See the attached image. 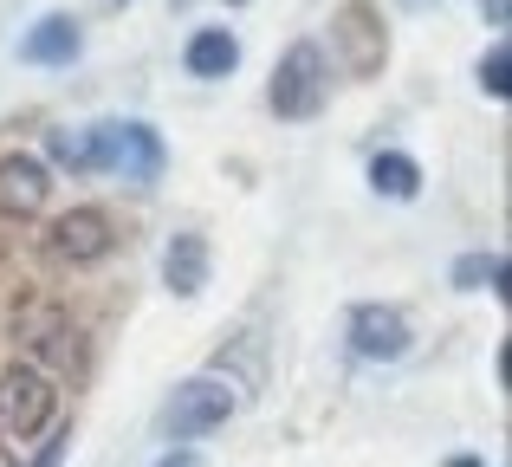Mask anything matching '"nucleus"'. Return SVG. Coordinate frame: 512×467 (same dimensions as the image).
<instances>
[{"mask_svg":"<svg viewBox=\"0 0 512 467\" xmlns=\"http://www.w3.org/2000/svg\"><path fill=\"white\" fill-rule=\"evenodd\" d=\"M234 409H240V396L227 377H188V383H175V396L163 403V435L169 442H195V435L221 429Z\"/></svg>","mask_w":512,"mask_h":467,"instance_id":"f03ea898","label":"nucleus"},{"mask_svg":"<svg viewBox=\"0 0 512 467\" xmlns=\"http://www.w3.org/2000/svg\"><path fill=\"white\" fill-rule=\"evenodd\" d=\"M156 467H201V461H195V455H188V448H169V455H163V461H156Z\"/></svg>","mask_w":512,"mask_h":467,"instance_id":"a211bd4d","label":"nucleus"},{"mask_svg":"<svg viewBox=\"0 0 512 467\" xmlns=\"http://www.w3.org/2000/svg\"><path fill=\"white\" fill-rule=\"evenodd\" d=\"M78 52H85V33H78L72 13H46V20L26 26V39H20L26 65H72Z\"/></svg>","mask_w":512,"mask_h":467,"instance_id":"1a4fd4ad","label":"nucleus"},{"mask_svg":"<svg viewBox=\"0 0 512 467\" xmlns=\"http://www.w3.org/2000/svg\"><path fill=\"white\" fill-rule=\"evenodd\" d=\"M0 467H13V455H7V442H0Z\"/></svg>","mask_w":512,"mask_h":467,"instance_id":"6ab92c4d","label":"nucleus"},{"mask_svg":"<svg viewBox=\"0 0 512 467\" xmlns=\"http://www.w3.org/2000/svg\"><path fill=\"white\" fill-rule=\"evenodd\" d=\"M52 409H59V390H52L46 370H33V364L0 370V435L7 442H33L52 422Z\"/></svg>","mask_w":512,"mask_h":467,"instance_id":"7ed1b4c3","label":"nucleus"},{"mask_svg":"<svg viewBox=\"0 0 512 467\" xmlns=\"http://www.w3.org/2000/svg\"><path fill=\"white\" fill-rule=\"evenodd\" d=\"M370 189L389 195V202H415V195H422V163H415V156H402V150L370 156Z\"/></svg>","mask_w":512,"mask_h":467,"instance_id":"f8f14e48","label":"nucleus"},{"mask_svg":"<svg viewBox=\"0 0 512 467\" xmlns=\"http://www.w3.org/2000/svg\"><path fill=\"white\" fill-rule=\"evenodd\" d=\"M46 247H52V260H65V266H91V260H104V253L117 247L111 215H104V208H72V215L52 221Z\"/></svg>","mask_w":512,"mask_h":467,"instance_id":"0eeeda50","label":"nucleus"},{"mask_svg":"<svg viewBox=\"0 0 512 467\" xmlns=\"http://www.w3.org/2000/svg\"><path fill=\"white\" fill-rule=\"evenodd\" d=\"M344 338H350V351L370 357V364H396V357H409L415 331H409V318H402L396 305H350Z\"/></svg>","mask_w":512,"mask_h":467,"instance_id":"423d86ee","label":"nucleus"},{"mask_svg":"<svg viewBox=\"0 0 512 467\" xmlns=\"http://www.w3.org/2000/svg\"><path fill=\"white\" fill-rule=\"evenodd\" d=\"M480 91H487V98H512V46L506 39H493L487 46V59H480Z\"/></svg>","mask_w":512,"mask_h":467,"instance_id":"2eb2a0df","label":"nucleus"},{"mask_svg":"<svg viewBox=\"0 0 512 467\" xmlns=\"http://www.w3.org/2000/svg\"><path fill=\"white\" fill-rule=\"evenodd\" d=\"M98 143H104V169H117V176L137 182V189H150L169 163L163 137H156L143 117H130V124H98Z\"/></svg>","mask_w":512,"mask_h":467,"instance_id":"39448f33","label":"nucleus"},{"mask_svg":"<svg viewBox=\"0 0 512 467\" xmlns=\"http://www.w3.org/2000/svg\"><path fill=\"white\" fill-rule=\"evenodd\" d=\"M331 52H338V65L350 78H376L389 59V33L383 20H376L370 0H344L338 13H331Z\"/></svg>","mask_w":512,"mask_h":467,"instance_id":"20e7f679","label":"nucleus"},{"mask_svg":"<svg viewBox=\"0 0 512 467\" xmlns=\"http://www.w3.org/2000/svg\"><path fill=\"white\" fill-rule=\"evenodd\" d=\"M480 13H487L493 26H506V13H512V0H480Z\"/></svg>","mask_w":512,"mask_h":467,"instance_id":"f3484780","label":"nucleus"},{"mask_svg":"<svg viewBox=\"0 0 512 467\" xmlns=\"http://www.w3.org/2000/svg\"><path fill=\"white\" fill-rule=\"evenodd\" d=\"M409 7H428V0H409Z\"/></svg>","mask_w":512,"mask_h":467,"instance_id":"412c9836","label":"nucleus"},{"mask_svg":"<svg viewBox=\"0 0 512 467\" xmlns=\"http://www.w3.org/2000/svg\"><path fill=\"white\" fill-rule=\"evenodd\" d=\"M46 156H52L59 169H72V176H98V169H104V143H98V124H91V130H52Z\"/></svg>","mask_w":512,"mask_h":467,"instance_id":"ddd939ff","label":"nucleus"},{"mask_svg":"<svg viewBox=\"0 0 512 467\" xmlns=\"http://www.w3.org/2000/svg\"><path fill=\"white\" fill-rule=\"evenodd\" d=\"M65 442H72V435H52V442L39 448V461H33V467H59V455H65Z\"/></svg>","mask_w":512,"mask_h":467,"instance_id":"dca6fc26","label":"nucleus"},{"mask_svg":"<svg viewBox=\"0 0 512 467\" xmlns=\"http://www.w3.org/2000/svg\"><path fill=\"white\" fill-rule=\"evenodd\" d=\"M454 286L461 292H506V253H461V260H454Z\"/></svg>","mask_w":512,"mask_h":467,"instance_id":"4468645a","label":"nucleus"},{"mask_svg":"<svg viewBox=\"0 0 512 467\" xmlns=\"http://www.w3.org/2000/svg\"><path fill=\"white\" fill-rule=\"evenodd\" d=\"M52 195V176L39 156H0V215L7 221H33Z\"/></svg>","mask_w":512,"mask_h":467,"instance_id":"6e6552de","label":"nucleus"},{"mask_svg":"<svg viewBox=\"0 0 512 467\" xmlns=\"http://www.w3.org/2000/svg\"><path fill=\"white\" fill-rule=\"evenodd\" d=\"M454 467H480V461H474V455H461V461H454Z\"/></svg>","mask_w":512,"mask_h":467,"instance_id":"aec40b11","label":"nucleus"},{"mask_svg":"<svg viewBox=\"0 0 512 467\" xmlns=\"http://www.w3.org/2000/svg\"><path fill=\"white\" fill-rule=\"evenodd\" d=\"M325 91H331L325 52H318L312 39H299V46L273 65V91H266V104H273L279 117H292V124H299V117H318V111H325Z\"/></svg>","mask_w":512,"mask_h":467,"instance_id":"f257e3e1","label":"nucleus"},{"mask_svg":"<svg viewBox=\"0 0 512 467\" xmlns=\"http://www.w3.org/2000/svg\"><path fill=\"white\" fill-rule=\"evenodd\" d=\"M163 286L175 299H195V292L208 286V240L201 234H175L163 247Z\"/></svg>","mask_w":512,"mask_h":467,"instance_id":"9d476101","label":"nucleus"},{"mask_svg":"<svg viewBox=\"0 0 512 467\" xmlns=\"http://www.w3.org/2000/svg\"><path fill=\"white\" fill-rule=\"evenodd\" d=\"M182 65H188V78H227L240 65V39L227 33V26H201L182 46Z\"/></svg>","mask_w":512,"mask_h":467,"instance_id":"9b49d317","label":"nucleus"}]
</instances>
